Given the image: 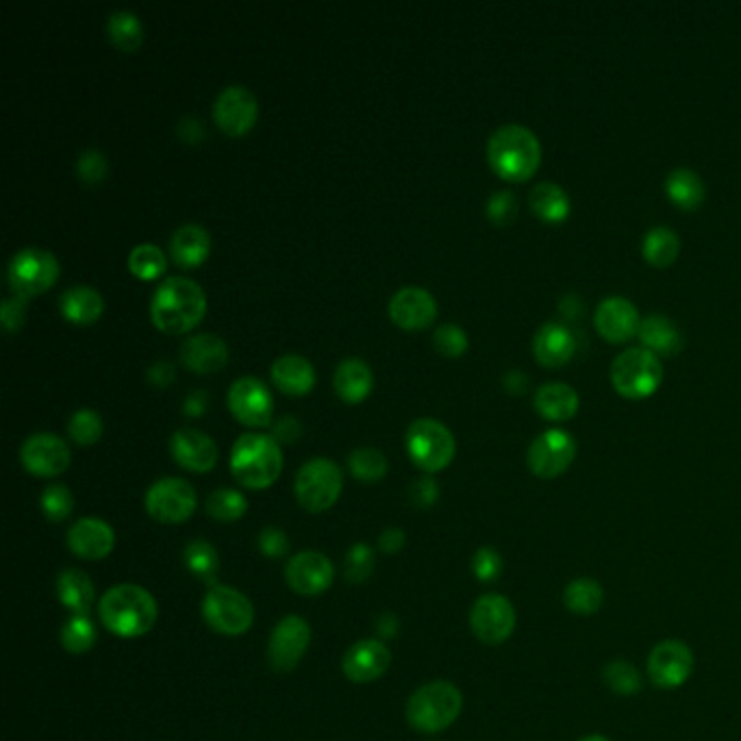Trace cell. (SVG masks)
<instances>
[{
    "mask_svg": "<svg viewBox=\"0 0 741 741\" xmlns=\"http://www.w3.org/2000/svg\"><path fill=\"white\" fill-rule=\"evenodd\" d=\"M99 615L112 635L138 639L155 628L159 606L149 589L133 583H123L112 587L101 598Z\"/></svg>",
    "mask_w": 741,
    "mask_h": 741,
    "instance_id": "1",
    "label": "cell"
},
{
    "mask_svg": "<svg viewBox=\"0 0 741 741\" xmlns=\"http://www.w3.org/2000/svg\"><path fill=\"white\" fill-rule=\"evenodd\" d=\"M205 307L203 288L183 274L162 279L151 296V318L166 333L190 331L203 318Z\"/></svg>",
    "mask_w": 741,
    "mask_h": 741,
    "instance_id": "2",
    "label": "cell"
},
{
    "mask_svg": "<svg viewBox=\"0 0 741 741\" xmlns=\"http://www.w3.org/2000/svg\"><path fill=\"white\" fill-rule=\"evenodd\" d=\"M487 162L500 179L522 183L537 173L541 144L528 127L502 125L489 136Z\"/></svg>",
    "mask_w": 741,
    "mask_h": 741,
    "instance_id": "3",
    "label": "cell"
},
{
    "mask_svg": "<svg viewBox=\"0 0 741 741\" xmlns=\"http://www.w3.org/2000/svg\"><path fill=\"white\" fill-rule=\"evenodd\" d=\"M229 465L238 483L244 487L266 489L283 470V452L272 435L251 431L235 439Z\"/></svg>",
    "mask_w": 741,
    "mask_h": 741,
    "instance_id": "4",
    "label": "cell"
},
{
    "mask_svg": "<svg viewBox=\"0 0 741 741\" xmlns=\"http://www.w3.org/2000/svg\"><path fill=\"white\" fill-rule=\"evenodd\" d=\"M463 695L448 680H433L418 687L407 702V721L420 732H442L459 717Z\"/></svg>",
    "mask_w": 741,
    "mask_h": 741,
    "instance_id": "5",
    "label": "cell"
},
{
    "mask_svg": "<svg viewBox=\"0 0 741 741\" xmlns=\"http://www.w3.org/2000/svg\"><path fill=\"white\" fill-rule=\"evenodd\" d=\"M663 381L661 359L648 348H626L611 363V385L628 400L652 396Z\"/></svg>",
    "mask_w": 741,
    "mask_h": 741,
    "instance_id": "6",
    "label": "cell"
},
{
    "mask_svg": "<svg viewBox=\"0 0 741 741\" xmlns=\"http://www.w3.org/2000/svg\"><path fill=\"white\" fill-rule=\"evenodd\" d=\"M344 487V474L340 465L327 457H314L301 465L294 483L298 504L309 513H322L331 509Z\"/></svg>",
    "mask_w": 741,
    "mask_h": 741,
    "instance_id": "7",
    "label": "cell"
},
{
    "mask_svg": "<svg viewBox=\"0 0 741 741\" xmlns=\"http://www.w3.org/2000/svg\"><path fill=\"white\" fill-rule=\"evenodd\" d=\"M407 450L411 461L424 472L444 470L457 450L450 429L435 418H418L407 429Z\"/></svg>",
    "mask_w": 741,
    "mask_h": 741,
    "instance_id": "8",
    "label": "cell"
},
{
    "mask_svg": "<svg viewBox=\"0 0 741 741\" xmlns=\"http://www.w3.org/2000/svg\"><path fill=\"white\" fill-rule=\"evenodd\" d=\"M203 617L218 635L240 637L251 630L255 606L242 591L227 585H214L203 600Z\"/></svg>",
    "mask_w": 741,
    "mask_h": 741,
    "instance_id": "9",
    "label": "cell"
},
{
    "mask_svg": "<svg viewBox=\"0 0 741 741\" xmlns=\"http://www.w3.org/2000/svg\"><path fill=\"white\" fill-rule=\"evenodd\" d=\"M8 277L14 294L25 298L38 296L58 281L60 261L47 248L25 246L12 255Z\"/></svg>",
    "mask_w": 741,
    "mask_h": 741,
    "instance_id": "10",
    "label": "cell"
},
{
    "mask_svg": "<svg viewBox=\"0 0 741 741\" xmlns=\"http://www.w3.org/2000/svg\"><path fill=\"white\" fill-rule=\"evenodd\" d=\"M146 511L164 524H181L196 511V489L179 476H164L146 491Z\"/></svg>",
    "mask_w": 741,
    "mask_h": 741,
    "instance_id": "11",
    "label": "cell"
},
{
    "mask_svg": "<svg viewBox=\"0 0 741 741\" xmlns=\"http://www.w3.org/2000/svg\"><path fill=\"white\" fill-rule=\"evenodd\" d=\"M576 457V442L567 431L548 429L539 433L526 452L528 470L537 478H557L572 465Z\"/></svg>",
    "mask_w": 741,
    "mask_h": 741,
    "instance_id": "12",
    "label": "cell"
},
{
    "mask_svg": "<svg viewBox=\"0 0 741 741\" xmlns=\"http://www.w3.org/2000/svg\"><path fill=\"white\" fill-rule=\"evenodd\" d=\"M311 643V626L301 615H285L272 630L268 661L274 672H292L303 661Z\"/></svg>",
    "mask_w": 741,
    "mask_h": 741,
    "instance_id": "13",
    "label": "cell"
},
{
    "mask_svg": "<svg viewBox=\"0 0 741 741\" xmlns=\"http://www.w3.org/2000/svg\"><path fill=\"white\" fill-rule=\"evenodd\" d=\"M470 628L472 633L489 646H498L513 635L515 628V609L500 593L481 596L470 611Z\"/></svg>",
    "mask_w": 741,
    "mask_h": 741,
    "instance_id": "14",
    "label": "cell"
},
{
    "mask_svg": "<svg viewBox=\"0 0 741 741\" xmlns=\"http://www.w3.org/2000/svg\"><path fill=\"white\" fill-rule=\"evenodd\" d=\"M693 672L691 648L676 639H665L650 650L648 676L659 689H678Z\"/></svg>",
    "mask_w": 741,
    "mask_h": 741,
    "instance_id": "15",
    "label": "cell"
},
{
    "mask_svg": "<svg viewBox=\"0 0 741 741\" xmlns=\"http://www.w3.org/2000/svg\"><path fill=\"white\" fill-rule=\"evenodd\" d=\"M227 403L233 411V416L251 426L268 424L274 411L272 394L266 387V383L257 376H240L231 383Z\"/></svg>",
    "mask_w": 741,
    "mask_h": 741,
    "instance_id": "16",
    "label": "cell"
},
{
    "mask_svg": "<svg viewBox=\"0 0 741 741\" xmlns=\"http://www.w3.org/2000/svg\"><path fill=\"white\" fill-rule=\"evenodd\" d=\"M21 461L36 476H58L71 465V448L55 433H34L21 446Z\"/></svg>",
    "mask_w": 741,
    "mask_h": 741,
    "instance_id": "17",
    "label": "cell"
},
{
    "mask_svg": "<svg viewBox=\"0 0 741 741\" xmlns=\"http://www.w3.org/2000/svg\"><path fill=\"white\" fill-rule=\"evenodd\" d=\"M257 99L240 84H231L220 90L214 101V120L229 136L246 133L257 120Z\"/></svg>",
    "mask_w": 741,
    "mask_h": 741,
    "instance_id": "18",
    "label": "cell"
},
{
    "mask_svg": "<svg viewBox=\"0 0 741 741\" xmlns=\"http://www.w3.org/2000/svg\"><path fill=\"white\" fill-rule=\"evenodd\" d=\"M335 567L331 559L316 550L298 552L285 567V580L298 596H320L333 585Z\"/></svg>",
    "mask_w": 741,
    "mask_h": 741,
    "instance_id": "19",
    "label": "cell"
},
{
    "mask_svg": "<svg viewBox=\"0 0 741 741\" xmlns=\"http://www.w3.org/2000/svg\"><path fill=\"white\" fill-rule=\"evenodd\" d=\"M596 331L611 344L628 342L639 333V311L624 296H606L593 314Z\"/></svg>",
    "mask_w": 741,
    "mask_h": 741,
    "instance_id": "20",
    "label": "cell"
},
{
    "mask_svg": "<svg viewBox=\"0 0 741 741\" xmlns=\"http://www.w3.org/2000/svg\"><path fill=\"white\" fill-rule=\"evenodd\" d=\"M392 663V652L381 639H363L348 648L342 659V672L348 680L363 685L379 680Z\"/></svg>",
    "mask_w": 741,
    "mask_h": 741,
    "instance_id": "21",
    "label": "cell"
},
{
    "mask_svg": "<svg viewBox=\"0 0 741 741\" xmlns=\"http://www.w3.org/2000/svg\"><path fill=\"white\" fill-rule=\"evenodd\" d=\"M68 548L86 561H101L116 548V533L110 522L101 518H81L68 531Z\"/></svg>",
    "mask_w": 741,
    "mask_h": 741,
    "instance_id": "22",
    "label": "cell"
},
{
    "mask_svg": "<svg viewBox=\"0 0 741 741\" xmlns=\"http://www.w3.org/2000/svg\"><path fill=\"white\" fill-rule=\"evenodd\" d=\"M170 452L179 465L192 472H207L218 461L216 442L201 429L181 426L170 437Z\"/></svg>",
    "mask_w": 741,
    "mask_h": 741,
    "instance_id": "23",
    "label": "cell"
},
{
    "mask_svg": "<svg viewBox=\"0 0 741 741\" xmlns=\"http://www.w3.org/2000/svg\"><path fill=\"white\" fill-rule=\"evenodd\" d=\"M437 303L433 294L420 285H405L389 298V316L403 329H422L433 322Z\"/></svg>",
    "mask_w": 741,
    "mask_h": 741,
    "instance_id": "24",
    "label": "cell"
},
{
    "mask_svg": "<svg viewBox=\"0 0 741 741\" xmlns=\"http://www.w3.org/2000/svg\"><path fill=\"white\" fill-rule=\"evenodd\" d=\"M576 353L574 333L557 322H546L535 331L533 337V355L546 368L565 366Z\"/></svg>",
    "mask_w": 741,
    "mask_h": 741,
    "instance_id": "25",
    "label": "cell"
},
{
    "mask_svg": "<svg viewBox=\"0 0 741 741\" xmlns=\"http://www.w3.org/2000/svg\"><path fill=\"white\" fill-rule=\"evenodd\" d=\"M181 359L190 370L216 372L227 363L229 346L216 333H194L183 340Z\"/></svg>",
    "mask_w": 741,
    "mask_h": 741,
    "instance_id": "26",
    "label": "cell"
},
{
    "mask_svg": "<svg viewBox=\"0 0 741 741\" xmlns=\"http://www.w3.org/2000/svg\"><path fill=\"white\" fill-rule=\"evenodd\" d=\"M533 405L544 420L565 422L576 416L580 398L578 392L567 383H546L537 387Z\"/></svg>",
    "mask_w": 741,
    "mask_h": 741,
    "instance_id": "27",
    "label": "cell"
},
{
    "mask_svg": "<svg viewBox=\"0 0 741 741\" xmlns=\"http://www.w3.org/2000/svg\"><path fill=\"white\" fill-rule=\"evenodd\" d=\"M170 255L181 266H199L212 248L209 231L199 222H186L177 227L168 240Z\"/></svg>",
    "mask_w": 741,
    "mask_h": 741,
    "instance_id": "28",
    "label": "cell"
},
{
    "mask_svg": "<svg viewBox=\"0 0 741 741\" xmlns=\"http://www.w3.org/2000/svg\"><path fill=\"white\" fill-rule=\"evenodd\" d=\"M272 381L288 394H305L316 383L311 361L296 353H285L272 361Z\"/></svg>",
    "mask_w": 741,
    "mask_h": 741,
    "instance_id": "29",
    "label": "cell"
},
{
    "mask_svg": "<svg viewBox=\"0 0 741 741\" xmlns=\"http://www.w3.org/2000/svg\"><path fill=\"white\" fill-rule=\"evenodd\" d=\"M372 370L368 361L359 357H346L337 363L333 374V387L346 403H359L372 389Z\"/></svg>",
    "mask_w": 741,
    "mask_h": 741,
    "instance_id": "30",
    "label": "cell"
},
{
    "mask_svg": "<svg viewBox=\"0 0 741 741\" xmlns=\"http://www.w3.org/2000/svg\"><path fill=\"white\" fill-rule=\"evenodd\" d=\"M105 301L101 292L92 285H73L62 292L60 296V309L64 318H68L75 324H90L103 314Z\"/></svg>",
    "mask_w": 741,
    "mask_h": 741,
    "instance_id": "31",
    "label": "cell"
},
{
    "mask_svg": "<svg viewBox=\"0 0 741 741\" xmlns=\"http://www.w3.org/2000/svg\"><path fill=\"white\" fill-rule=\"evenodd\" d=\"M528 205H531V212L548 225H559L567 220L570 209H572L567 192L552 181H541L533 186L528 194Z\"/></svg>",
    "mask_w": 741,
    "mask_h": 741,
    "instance_id": "32",
    "label": "cell"
},
{
    "mask_svg": "<svg viewBox=\"0 0 741 741\" xmlns=\"http://www.w3.org/2000/svg\"><path fill=\"white\" fill-rule=\"evenodd\" d=\"M58 596L75 615H90L97 591L92 578L77 567H68L58 578Z\"/></svg>",
    "mask_w": 741,
    "mask_h": 741,
    "instance_id": "33",
    "label": "cell"
},
{
    "mask_svg": "<svg viewBox=\"0 0 741 741\" xmlns=\"http://www.w3.org/2000/svg\"><path fill=\"white\" fill-rule=\"evenodd\" d=\"M637 337L641 340L643 348H648L656 357L659 355H676L682 348V335H680L678 327L661 314H652V316L643 318L639 324Z\"/></svg>",
    "mask_w": 741,
    "mask_h": 741,
    "instance_id": "34",
    "label": "cell"
},
{
    "mask_svg": "<svg viewBox=\"0 0 741 741\" xmlns=\"http://www.w3.org/2000/svg\"><path fill=\"white\" fill-rule=\"evenodd\" d=\"M667 199L682 212H693L702 205L706 196L704 181L691 168H676L665 179Z\"/></svg>",
    "mask_w": 741,
    "mask_h": 741,
    "instance_id": "35",
    "label": "cell"
},
{
    "mask_svg": "<svg viewBox=\"0 0 741 741\" xmlns=\"http://www.w3.org/2000/svg\"><path fill=\"white\" fill-rule=\"evenodd\" d=\"M641 253L650 266L667 268L676 261V257L680 253V240L672 229L654 227L643 235Z\"/></svg>",
    "mask_w": 741,
    "mask_h": 741,
    "instance_id": "36",
    "label": "cell"
},
{
    "mask_svg": "<svg viewBox=\"0 0 741 741\" xmlns=\"http://www.w3.org/2000/svg\"><path fill=\"white\" fill-rule=\"evenodd\" d=\"M604 600V591L593 578H574L563 591V604L576 615H593Z\"/></svg>",
    "mask_w": 741,
    "mask_h": 741,
    "instance_id": "37",
    "label": "cell"
},
{
    "mask_svg": "<svg viewBox=\"0 0 741 741\" xmlns=\"http://www.w3.org/2000/svg\"><path fill=\"white\" fill-rule=\"evenodd\" d=\"M183 559H186V565L188 570L201 578L203 583H207L209 587L218 585V570H220V557L216 552V548L205 541V539H196V541H190L186 546V552H183Z\"/></svg>",
    "mask_w": 741,
    "mask_h": 741,
    "instance_id": "38",
    "label": "cell"
},
{
    "mask_svg": "<svg viewBox=\"0 0 741 741\" xmlns=\"http://www.w3.org/2000/svg\"><path fill=\"white\" fill-rule=\"evenodd\" d=\"M142 34H144L142 21L131 10H116L110 14L107 36L116 47L125 51H133L136 47H140Z\"/></svg>",
    "mask_w": 741,
    "mask_h": 741,
    "instance_id": "39",
    "label": "cell"
},
{
    "mask_svg": "<svg viewBox=\"0 0 741 741\" xmlns=\"http://www.w3.org/2000/svg\"><path fill=\"white\" fill-rule=\"evenodd\" d=\"M248 509V500L242 491L231 487H218L207 498V513L218 522H235Z\"/></svg>",
    "mask_w": 741,
    "mask_h": 741,
    "instance_id": "40",
    "label": "cell"
},
{
    "mask_svg": "<svg viewBox=\"0 0 741 741\" xmlns=\"http://www.w3.org/2000/svg\"><path fill=\"white\" fill-rule=\"evenodd\" d=\"M97 626L90 615H73L62 628V646L71 654H86L97 643Z\"/></svg>",
    "mask_w": 741,
    "mask_h": 741,
    "instance_id": "41",
    "label": "cell"
},
{
    "mask_svg": "<svg viewBox=\"0 0 741 741\" xmlns=\"http://www.w3.org/2000/svg\"><path fill=\"white\" fill-rule=\"evenodd\" d=\"M348 468L359 481H379L387 474V457L374 446H359L348 455Z\"/></svg>",
    "mask_w": 741,
    "mask_h": 741,
    "instance_id": "42",
    "label": "cell"
},
{
    "mask_svg": "<svg viewBox=\"0 0 741 741\" xmlns=\"http://www.w3.org/2000/svg\"><path fill=\"white\" fill-rule=\"evenodd\" d=\"M602 680L613 693L619 695H633L639 693L643 687V678L635 665L628 661H611L602 669Z\"/></svg>",
    "mask_w": 741,
    "mask_h": 741,
    "instance_id": "43",
    "label": "cell"
},
{
    "mask_svg": "<svg viewBox=\"0 0 741 741\" xmlns=\"http://www.w3.org/2000/svg\"><path fill=\"white\" fill-rule=\"evenodd\" d=\"M129 268L142 279H155L166 270V255L157 244L142 242L131 248Z\"/></svg>",
    "mask_w": 741,
    "mask_h": 741,
    "instance_id": "44",
    "label": "cell"
},
{
    "mask_svg": "<svg viewBox=\"0 0 741 741\" xmlns=\"http://www.w3.org/2000/svg\"><path fill=\"white\" fill-rule=\"evenodd\" d=\"M68 435L77 442V444H94L101 439L103 435V418L99 411L90 409V407H81L77 409L71 420H68Z\"/></svg>",
    "mask_w": 741,
    "mask_h": 741,
    "instance_id": "45",
    "label": "cell"
},
{
    "mask_svg": "<svg viewBox=\"0 0 741 741\" xmlns=\"http://www.w3.org/2000/svg\"><path fill=\"white\" fill-rule=\"evenodd\" d=\"M40 504H42L47 520L64 522L71 518L75 509V498H73V491L64 483H53L42 491Z\"/></svg>",
    "mask_w": 741,
    "mask_h": 741,
    "instance_id": "46",
    "label": "cell"
},
{
    "mask_svg": "<svg viewBox=\"0 0 741 741\" xmlns=\"http://www.w3.org/2000/svg\"><path fill=\"white\" fill-rule=\"evenodd\" d=\"M374 570V550L368 544H355L346 554V578L361 585Z\"/></svg>",
    "mask_w": 741,
    "mask_h": 741,
    "instance_id": "47",
    "label": "cell"
},
{
    "mask_svg": "<svg viewBox=\"0 0 741 741\" xmlns=\"http://www.w3.org/2000/svg\"><path fill=\"white\" fill-rule=\"evenodd\" d=\"M433 344H435V348L442 355L459 357V355H463L468 350V335H465V331L459 324L446 322V324H439L435 329Z\"/></svg>",
    "mask_w": 741,
    "mask_h": 741,
    "instance_id": "48",
    "label": "cell"
},
{
    "mask_svg": "<svg viewBox=\"0 0 741 741\" xmlns=\"http://www.w3.org/2000/svg\"><path fill=\"white\" fill-rule=\"evenodd\" d=\"M487 216L498 227L511 225L518 216V199L513 196V192H509V190L494 192L487 201Z\"/></svg>",
    "mask_w": 741,
    "mask_h": 741,
    "instance_id": "49",
    "label": "cell"
},
{
    "mask_svg": "<svg viewBox=\"0 0 741 741\" xmlns=\"http://www.w3.org/2000/svg\"><path fill=\"white\" fill-rule=\"evenodd\" d=\"M110 164L107 157L99 149H86L77 157V173L88 183H99L107 177Z\"/></svg>",
    "mask_w": 741,
    "mask_h": 741,
    "instance_id": "50",
    "label": "cell"
},
{
    "mask_svg": "<svg viewBox=\"0 0 741 741\" xmlns=\"http://www.w3.org/2000/svg\"><path fill=\"white\" fill-rule=\"evenodd\" d=\"M472 572L481 583H491L502 574V557L491 546H483L472 557Z\"/></svg>",
    "mask_w": 741,
    "mask_h": 741,
    "instance_id": "51",
    "label": "cell"
},
{
    "mask_svg": "<svg viewBox=\"0 0 741 741\" xmlns=\"http://www.w3.org/2000/svg\"><path fill=\"white\" fill-rule=\"evenodd\" d=\"M27 318V298L12 294L3 301V311H0V320H3V327L8 333L16 331L23 327Z\"/></svg>",
    "mask_w": 741,
    "mask_h": 741,
    "instance_id": "52",
    "label": "cell"
},
{
    "mask_svg": "<svg viewBox=\"0 0 741 741\" xmlns=\"http://www.w3.org/2000/svg\"><path fill=\"white\" fill-rule=\"evenodd\" d=\"M259 550L270 559H281L290 550V539L281 528L268 526L259 535Z\"/></svg>",
    "mask_w": 741,
    "mask_h": 741,
    "instance_id": "53",
    "label": "cell"
},
{
    "mask_svg": "<svg viewBox=\"0 0 741 741\" xmlns=\"http://www.w3.org/2000/svg\"><path fill=\"white\" fill-rule=\"evenodd\" d=\"M409 496H411V502L420 509H429L431 504L437 502L439 498V485L431 478V476H422V478H416L409 487Z\"/></svg>",
    "mask_w": 741,
    "mask_h": 741,
    "instance_id": "54",
    "label": "cell"
},
{
    "mask_svg": "<svg viewBox=\"0 0 741 741\" xmlns=\"http://www.w3.org/2000/svg\"><path fill=\"white\" fill-rule=\"evenodd\" d=\"M274 439L277 442H294L298 439L301 431H303V424L301 420H296L294 416H281L277 422H274Z\"/></svg>",
    "mask_w": 741,
    "mask_h": 741,
    "instance_id": "55",
    "label": "cell"
},
{
    "mask_svg": "<svg viewBox=\"0 0 741 741\" xmlns=\"http://www.w3.org/2000/svg\"><path fill=\"white\" fill-rule=\"evenodd\" d=\"M405 546H407V535H405L403 528L392 526V528L383 531L381 537H379V548H381L383 552H387V554H396V552H400Z\"/></svg>",
    "mask_w": 741,
    "mask_h": 741,
    "instance_id": "56",
    "label": "cell"
},
{
    "mask_svg": "<svg viewBox=\"0 0 741 741\" xmlns=\"http://www.w3.org/2000/svg\"><path fill=\"white\" fill-rule=\"evenodd\" d=\"M177 131L179 136L186 140V142H199L203 136H205V129H203V123L201 118L196 116H183L177 125Z\"/></svg>",
    "mask_w": 741,
    "mask_h": 741,
    "instance_id": "57",
    "label": "cell"
},
{
    "mask_svg": "<svg viewBox=\"0 0 741 741\" xmlns=\"http://www.w3.org/2000/svg\"><path fill=\"white\" fill-rule=\"evenodd\" d=\"M149 379L155 383V385H168L175 376H177V370H175V366L170 363V361H166V359H162V361H153L151 366H149Z\"/></svg>",
    "mask_w": 741,
    "mask_h": 741,
    "instance_id": "58",
    "label": "cell"
},
{
    "mask_svg": "<svg viewBox=\"0 0 741 741\" xmlns=\"http://www.w3.org/2000/svg\"><path fill=\"white\" fill-rule=\"evenodd\" d=\"M398 628H400V622L394 613H383L376 617V633L383 639H394L398 635Z\"/></svg>",
    "mask_w": 741,
    "mask_h": 741,
    "instance_id": "59",
    "label": "cell"
},
{
    "mask_svg": "<svg viewBox=\"0 0 741 741\" xmlns=\"http://www.w3.org/2000/svg\"><path fill=\"white\" fill-rule=\"evenodd\" d=\"M205 407H207V394L203 389H194L188 394V398H186V411L188 413L199 416L205 411Z\"/></svg>",
    "mask_w": 741,
    "mask_h": 741,
    "instance_id": "60",
    "label": "cell"
},
{
    "mask_svg": "<svg viewBox=\"0 0 741 741\" xmlns=\"http://www.w3.org/2000/svg\"><path fill=\"white\" fill-rule=\"evenodd\" d=\"M578 741H611L609 737H602V734H589V737H583Z\"/></svg>",
    "mask_w": 741,
    "mask_h": 741,
    "instance_id": "61",
    "label": "cell"
}]
</instances>
